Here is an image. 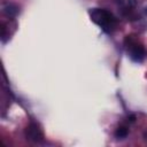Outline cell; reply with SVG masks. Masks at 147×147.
<instances>
[{"mask_svg":"<svg viewBox=\"0 0 147 147\" xmlns=\"http://www.w3.org/2000/svg\"><path fill=\"white\" fill-rule=\"evenodd\" d=\"M125 41H129V44H127V42H125V44H126L127 51L130 52V57H131L134 62H142V61L145 60L146 55H147L145 47H144L142 45L138 44L137 41L132 40L131 36H127L126 39H125Z\"/></svg>","mask_w":147,"mask_h":147,"instance_id":"2","label":"cell"},{"mask_svg":"<svg viewBox=\"0 0 147 147\" xmlns=\"http://www.w3.org/2000/svg\"><path fill=\"white\" fill-rule=\"evenodd\" d=\"M26 137L32 140V141H41L44 139V133L41 131V129L36 124V123H31L28 127H26Z\"/></svg>","mask_w":147,"mask_h":147,"instance_id":"3","label":"cell"},{"mask_svg":"<svg viewBox=\"0 0 147 147\" xmlns=\"http://www.w3.org/2000/svg\"><path fill=\"white\" fill-rule=\"evenodd\" d=\"M2 13L7 16V17H15L18 13V6L11 2H8L3 6L2 8Z\"/></svg>","mask_w":147,"mask_h":147,"instance_id":"4","label":"cell"},{"mask_svg":"<svg viewBox=\"0 0 147 147\" xmlns=\"http://www.w3.org/2000/svg\"><path fill=\"white\" fill-rule=\"evenodd\" d=\"M88 15H90L91 20L106 32H111L117 24L115 16L107 9L92 8L88 10Z\"/></svg>","mask_w":147,"mask_h":147,"instance_id":"1","label":"cell"},{"mask_svg":"<svg viewBox=\"0 0 147 147\" xmlns=\"http://www.w3.org/2000/svg\"><path fill=\"white\" fill-rule=\"evenodd\" d=\"M129 3H130L131 6H136V3H137V1H136V0H129Z\"/></svg>","mask_w":147,"mask_h":147,"instance_id":"6","label":"cell"},{"mask_svg":"<svg viewBox=\"0 0 147 147\" xmlns=\"http://www.w3.org/2000/svg\"><path fill=\"white\" fill-rule=\"evenodd\" d=\"M127 133H129V130H127L126 126H118V127L116 129V131H115V136H116V138H118V139L125 138V137L127 136Z\"/></svg>","mask_w":147,"mask_h":147,"instance_id":"5","label":"cell"}]
</instances>
